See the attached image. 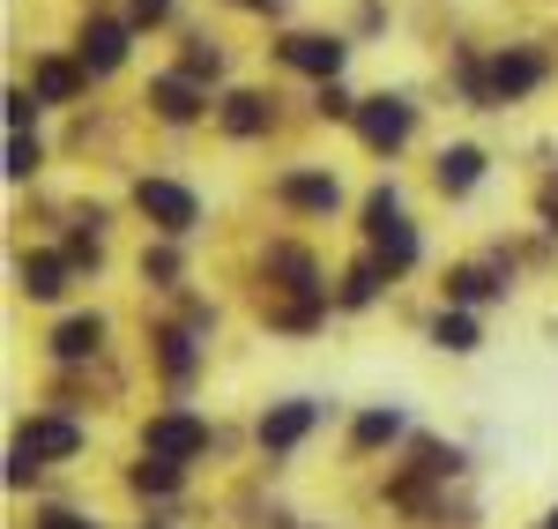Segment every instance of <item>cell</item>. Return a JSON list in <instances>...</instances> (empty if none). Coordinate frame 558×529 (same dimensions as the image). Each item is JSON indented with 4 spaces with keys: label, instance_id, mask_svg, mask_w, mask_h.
<instances>
[{
    "label": "cell",
    "instance_id": "ba28073f",
    "mask_svg": "<svg viewBox=\"0 0 558 529\" xmlns=\"http://www.w3.org/2000/svg\"><path fill=\"white\" fill-rule=\"evenodd\" d=\"M536 83H544V60H536V52H499V60H492V89H499V97H529Z\"/></svg>",
    "mask_w": 558,
    "mask_h": 529
},
{
    "label": "cell",
    "instance_id": "8992f818",
    "mask_svg": "<svg viewBox=\"0 0 558 529\" xmlns=\"http://www.w3.org/2000/svg\"><path fill=\"white\" fill-rule=\"evenodd\" d=\"M128 60V23H83V68L89 75H105V68H120Z\"/></svg>",
    "mask_w": 558,
    "mask_h": 529
},
{
    "label": "cell",
    "instance_id": "8fae6325",
    "mask_svg": "<svg viewBox=\"0 0 558 529\" xmlns=\"http://www.w3.org/2000/svg\"><path fill=\"white\" fill-rule=\"evenodd\" d=\"M15 276H23L31 299H60V291H68V262H60V254H23Z\"/></svg>",
    "mask_w": 558,
    "mask_h": 529
},
{
    "label": "cell",
    "instance_id": "e0dca14e",
    "mask_svg": "<svg viewBox=\"0 0 558 529\" xmlns=\"http://www.w3.org/2000/svg\"><path fill=\"white\" fill-rule=\"evenodd\" d=\"M432 344H447V351H476V321H470V313H439V321H432Z\"/></svg>",
    "mask_w": 558,
    "mask_h": 529
},
{
    "label": "cell",
    "instance_id": "603a6c76",
    "mask_svg": "<svg viewBox=\"0 0 558 529\" xmlns=\"http://www.w3.org/2000/svg\"><path fill=\"white\" fill-rule=\"evenodd\" d=\"M8 172H15V179L38 172V142H31V134H8Z\"/></svg>",
    "mask_w": 558,
    "mask_h": 529
},
{
    "label": "cell",
    "instance_id": "5b68a950",
    "mask_svg": "<svg viewBox=\"0 0 558 529\" xmlns=\"http://www.w3.org/2000/svg\"><path fill=\"white\" fill-rule=\"evenodd\" d=\"M313 418H320V402H276V410L260 418V447H276V455L299 447L305 433H313Z\"/></svg>",
    "mask_w": 558,
    "mask_h": 529
},
{
    "label": "cell",
    "instance_id": "1f68e13d",
    "mask_svg": "<svg viewBox=\"0 0 558 529\" xmlns=\"http://www.w3.org/2000/svg\"><path fill=\"white\" fill-rule=\"evenodd\" d=\"M551 529H558V515H551Z\"/></svg>",
    "mask_w": 558,
    "mask_h": 529
},
{
    "label": "cell",
    "instance_id": "5bb4252c",
    "mask_svg": "<svg viewBox=\"0 0 558 529\" xmlns=\"http://www.w3.org/2000/svg\"><path fill=\"white\" fill-rule=\"evenodd\" d=\"M31 89H38V105H68V97L83 89V68H75V60H38Z\"/></svg>",
    "mask_w": 558,
    "mask_h": 529
},
{
    "label": "cell",
    "instance_id": "4dcf8cb0",
    "mask_svg": "<svg viewBox=\"0 0 558 529\" xmlns=\"http://www.w3.org/2000/svg\"><path fill=\"white\" fill-rule=\"evenodd\" d=\"M239 8H276V0H239Z\"/></svg>",
    "mask_w": 558,
    "mask_h": 529
},
{
    "label": "cell",
    "instance_id": "ffe728a7",
    "mask_svg": "<svg viewBox=\"0 0 558 529\" xmlns=\"http://www.w3.org/2000/svg\"><path fill=\"white\" fill-rule=\"evenodd\" d=\"M373 291H380V268H373V262H357V268L343 276V306H365Z\"/></svg>",
    "mask_w": 558,
    "mask_h": 529
},
{
    "label": "cell",
    "instance_id": "4316f807",
    "mask_svg": "<svg viewBox=\"0 0 558 529\" xmlns=\"http://www.w3.org/2000/svg\"><path fill=\"white\" fill-rule=\"evenodd\" d=\"M320 112H328V120H357V105H350V97H343V89H336V83L320 89Z\"/></svg>",
    "mask_w": 558,
    "mask_h": 529
},
{
    "label": "cell",
    "instance_id": "4fadbf2b",
    "mask_svg": "<svg viewBox=\"0 0 558 529\" xmlns=\"http://www.w3.org/2000/svg\"><path fill=\"white\" fill-rule=\"evenodd\" d=\"M149 105H157L165 120H194V112H202V89L186 83V75H157V83H149Z\"/></svg>",
    "mask_w": 558,
    "mask_h": 529
},
{
    "label": "cell",
    "instance_id": "277c9868",
    "mask_svg": "<svg viewBox=\"0 0 558 529\" xmlns=\"http://www.w3.org/2000/svg\"><path fill=\"white\" fill-rule=\"evenodd\" d=\"M357 134H365L373 149H402V142H410V105H402V97H365V105H357Z\"/></svg>",
    "mask_w": 558,
    "mask_h": 529
},
{
    "label": "cell",
    "instance_id": "7402d4cb",
    "mask_svg": "<svg viewBox=\"0 0 558 529\" xmlns=\"http://www.w3.org/2000/svg\"><path fill=\"white\" fill-rule=\"evenodd\" d=\"M172 485H179V462H157V455H149V462L134 470V492H172Z\"/></svg>",
    "mask_w": 558,
    "mask_h": 529
},
{
    "label": "cell",
    "instance_id": "484cf974",
    "mask_svg": "<svg viewBox=\"0 0 558 529\" xmlns=\"http://www.w3.org/2000/svg\"><path fill=\"white\" fill-rule=\"evenodd\" d=\"M142 276H157V284H172V276H179V254H165V247H157V254H142Z\"/></svg>",
    "mask_w": 558,
    "mask_h": 529
},
{
    "label": "cell",
    "instance_id": "44dd1931",
    "mask_svg": "<svg viewBox=\"0 0 558 529\" xmlns=\"http://www.w3.org/2000/svg\"><path fill=\"white\" fill-rule=\"evenodd\" d=\"M202 75H209V83L223 75V60H216V45H209V38H194V45H186V83H202Z\"/></svg>",
    "mask_w": 558,
    "mask_h": 529
},
{
    "label": "cell",
    "instance_id": "ac0fdd59",
    "mask_svg": "<svg viewBox=\"0 0 558 529\" xmlns=\"http://www.w3.org/2000/svg\"><path fill=\"white\" fill-rule=\"evenodd\" d=\"M447 291H454L462 306H476V299H492V291H499V276H492V268H454V276H447Z\"/></svg>",
    "mask_w": 558,
    "mask_h": 529
},
{
    "label": "cell",
    "instance_id": "7a4b0ae2",
    "mask_svg": "<svg viewBox=\"0 0 558 529\" xmlns=\"http://www.w3.org/2000/svg\"><path fill=\"white\" fill-rule=\"evenodd\" d=\"M134 202H142V217L157 224V231H172V239H186V231L202 224V202H194L186 187H172V179H142Z\"/></svg>",
    "mask_w": 558,
    "mask_h": 529
},
{
    "label": "cell",
    "instance_id": "f1b7e54d",
    "mask_svg": "<svg viewBox=\"0 0 558 529\" xmlns=\"http://www.w3.org/2000/svg\"><path fill=\"white\" fill-rule=\"evenodd\" d=\"M38 529H89L83 515H68V507H52V515H38Z\"/></svg>",
    "mask_w": 558,
    "mask_h": 529
},
{
    "label": "cell",
    "instance_id": "2e32d148",
    "mask_svg": "<svg viewBox=\"0 0 558 529\" xmlns=\"http://www.w3.org/2000/svg\"><path fill=\"white\" fill-rule=\"evenodd\" d=\"M223 128L231 134H260L268 128V97H260V89H231V97H223Z\"/></svg>",
    "mask_w": 558,
    "mask_h": 529
},
{
    "label": "cell",
    "instance_id": "9c48e42d",
    "mask_svg": "<svg viewBox=\"0 0 558 529\" xmlns=\"http://www.w3.org/2000/svg\"><path fill=\"white\" fill-rule=\"evenodd\" d=\"M15 447H31V455H75V447H83V433H75V425H68V418H31V425H23V441Z\"/></svg>",
    "mask_w": 558,
    "mask_h": 529
},
{
    "label": "cell",
    "instance_id": "52a82bcc",
    "mask_svg": "<svg viewBox=\"0 0 558 529\" xmlns=\"http://www.w3.org/2000/svg\"><path fill=\"white\" fill-rule=\"evenodd\" d=\"M283 60H291V68H305V75H320V83H336V68H343V45H336V38H313V31H305V38L283 45Z\"/></svg>",
    "mask_w": 558,
    "mask_h": 529
},
{
    "label": "cell",
    "instance_id": "f546056e",
    "mask_svg": "<svg viewBox=\"0 0 558 529\" xmlns=\"http://www.w3.org/2000/svg\"><path fill=\"white\" fill-rule=\"evenodd\" d=\"M544 217H551V224H558V194H551V202H544Z\"/></svg>",
    "mask_w": 558,
    "mask_h": 529
},
{
    "label": "cell",
    "instance_id": "9a60e30c",
    "mask_svg": "<svg viewBox=\"0 0 558 529\" xmlns=\"http://www.w3.org/2000/svg\"><path fill=\"white\" fill-rule=\"evenodd\" d=\"M97 344H105V321H97V313H75V321L52 328V351H60V358H89Z\"/></svg>",
    "mask_w": 558,
    "mask_h": 529
},
{
    "label": "cell",
    "instance_id": "6da1fadb",
    "mask_svg": "<svg viewBox=\"0 0 558 529\" xmlns=\"http://www.w3.org/2000/svg\"><path fill=\"white\" fill-rule=\"evenodd\" d=\"M365 231H373V254H380L387 268H410V262H417V231L402 224V209H395V187H380V194L365 202Z\"/></svg>",
    "mask_w": 558,
    "mask_h": 529
},
{
    "label": "cell",
    "instance_id": "30bf717a",
    "mask_svg": "<svg viewBox=\"0 0 558 529\" xmlns=\"http://www.w3.org/2000/svg\"><path fill=\"white\" fill-rule=\"evenodd\" d=\"M276 194H283L291 209H336V202H343V187H336L328 172H291Z\"/></svg>",
    "mask_w": 558,
    "mask_h": 529
},
{
    "label": "cell",
    "instance_id": "cb8c5ba5",
    "mask_svg": "<svg viewBox=\"0 0 558 529\" xmlns=\"http://www.w3.org/2000/svg\"><path fill=\"white\" fill-rule=\"evenodd\" d=\"M31 112H38V89H8V128L31 134Z\"/></svg>",
    "mask_w": 558,
    "mask_h": 529
},
{
    "label": "cell",
    "instance_id": "83f0119b",
    "mask_svg": "<svg viewBox=\"0 0 558 529\" xmlns=\"http://www.w3.org/2000/svg\"><path fill=\"white\" fill-rule=\"evenodd\" d=\"M172 15V0H134V23H165Z\"/></svg>",
    "mask_w": 558,
    "mask_h": 529
},
{
    "label": "cell",
    "instance_id": "d4e9b609",
    "mask_svg": "<svg viewBox=\"0 0 558 529\" xmlns=\"http://www.w3.org/2000/svg\"><path fill=\"white\" fill-rule=\"evenodd\" d=\"M165 365H172L179 381H186V373H194V344H186V336H179V328H172V336H165Z\"/></svg>",
    "mask_w": 558,
    "mask_h": 529
},
{
    "label": "cell",
    "instance_id": "3957f363",
    "mask_svg": "<svg viewBox=\"0 0 558 529\" xmlns=\"http://www.w3.org/2000/svg\"><path fill=\"white\" fill-rule=\"evenodd\" d=\"M142 447H149L157 462H194V455L209 447V425H202V418H186V410H165V418H149Z\"/></svg>",
    "mask_w": 558,
    "mask_h": 529
},
{
    "label": "cell",
    "instance_id": "d6986e66",
    "mask_svg": "<svg viewBox=\"0 0 558 529\" xmlns=\"http://www.w3.org/2000/svg\"><path fill=\"white\" fill-rule=\"evenodd\" d=\"M395 433H402V410H365L357 418V447H387Z\"/></svg>",
    "mask_w": 558,
    "mask_h": 529
},
{
    "label": "cell",
    "instance_id": "7c38bea8",
    "mask_svg": "<svg viewBox=\"0 0 558 529\" xmlns=\"http://www.w3.org/2000/svg\"><path fill=\"white\" fill-rule=\"evenodd\" d=\"M476 179H484V149H470V142L439 149V187H447V194H470Z\"/></svg>",
    "mask_w": 558,
    "mask_h": 529
}]
</instances>
